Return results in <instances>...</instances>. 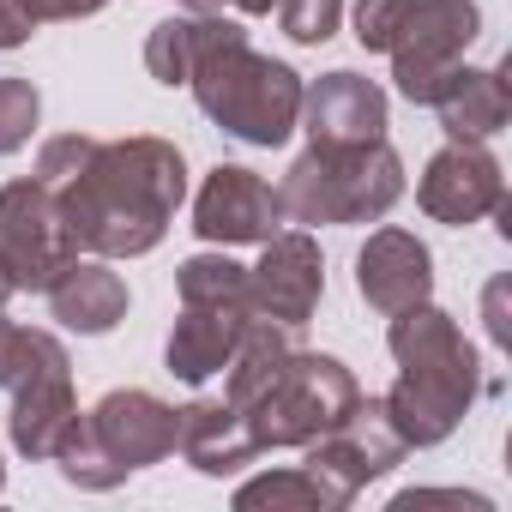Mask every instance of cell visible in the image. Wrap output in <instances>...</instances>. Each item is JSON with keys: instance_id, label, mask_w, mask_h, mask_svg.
Returning a JSON list of instances; mask_svg holds the SVG:
<instances>
[{"instance_id": "cell-30", "label": "cell", "mask_w": 512, "mask_h": 512, "mask_svg": "<svg viewBox=\"0 0 512 512\" xmlns=\"http://www.w3.org/2000/svg\"><path fill=\"white\" fill-rule=\"evenodd\" d=\"M211 7H217V13L229 7V13H247V19H266V13L278 7V0H211Z\"/></svg>"}, {"instance_id": "cell-11", "label": "cell", "mask_w": 512, "mask_h": 512, "mask_svg": "<svg viewBox=\"0 0 512 512\" xmlns=\"http://www.w3.org/2000/svg\"><path fill=\"white\" fill-rule=\"evenodd\" d=\"M260 266H247V308L260 320H278L290 332H302L326 296V253L308 229H278L272 241H260Z\"/></svg>"}, {"instance_id": "cell-22", "label": "cell", "mask_w": 512, "mask_h": 512, "mask_svg": "<svg viewBox=\"0 0 512 512\" xmlns=\"http://www.w3.org/2000/svg\"><path fill=\"white\" fill-rule=\"evenodd\" d=\"M235 506L253 512V506H296V512H344V494L332 482H320L308 464H290V470H266V476H253L235 488Z\"/></svg>"}, {"instance_id": "cell-2", "label": "cell", "mask_w": 512, "mask_h": 512, "mask_svg": "<svg viewBox=\"0 0 512 512\" xmlns=\"http://www.w3.org/2000/svg\"><path fill=\"white\" fill-rule=\"evenodd\" d=\"M386 350L398 362V380L380 404H386V422L398 428V440L416 452L452 440L482 392V356L464 338V326L446 308L416 302V308L392 314Z\"/></svg>"}, {"instance_id": "cell-14", "label": "cell", "mask_w": 512, "mask_h": 512, "mask_svg": "<svg viewBox=\"0 0 512 512\" xmlns=\"http://www.w3.org/2000/svg\"><path fill=\"white\" fill-rule=\"evenodd\" d=\"M386 91L350 67L338 73H320L314 85H302V127H308V145H368V139H386Z\"/></svg>"}, {"instance_id": "cell-21", "label": "cell", "mask_w": 512, "mask_h": 512, "mask_svg": "<svg viewBox=\"0 0 512 512\" xmlns=\"http://www.w3.org/2000/svg\"><path fill=\"white\" fill-rule=\"evenodd\" d=\"M290 350H296V344H290V326L253 314L247 332H241V344H235V356L223 362V398H229L235 410H247L253 398H260V392L278 380V368H284Z\"/></svg>"}, {"instance_id": "cell-13", "label": "cell", "mask_w": 512, "mask_h": 512, "mask_svg": "<svg viewBox=\"0 0 512 512\" xmlns=\"http://www.w3.org/2000/svg\"><path fill=\"white\" fill-rule=\"evenodd\" d=\"M500 199H506L500 157H494L488 145H476V139H446V145L428 157L422 181H416V205H422L434 223H446V229H464V223L494 217Z\"/></svg>"}, {"instance_id": "cell-26", "label": "cell", "mask_w": 512, "mask_h": 512, "mask_svg": "<svg viewBox=\"0 0 512 512\" xmlns=\"http://www.w3.org/2000/svg\"><path fill=\"white\" fill-rule=\"evenodd\" d=\"M404 7L410 0H356V43L368 49V55H386L392 49V37H398V25H404Z\"/></svg>"}, {"instance_id": "cell-32", "label": "cell", "mask_w": 512, "mask_h": 512, "mask_svg": "<svg viewBox=\"0 0 512 512\" xmlns=\"http://www.w3.org/2000/svg\"><path fill=\"white\" fill-rule=\"evenodd\" d=\"M0 488H7V464H0Z\"/></svg>"}, {"instance_id": "cell-1", "label": "cell", "mask_w": 512, "mask_h": 512, "mask_svg": "<svg viewBox=\"0 0 512 512\" xmlns=\"http://www.w3.org/2000/svg\"><path fill=\"white\" fill-rule=\"evenodd\" d=\"M187 199V157L157 133L97 139L85 163L55 187L61 223L79 253L97 260H139L151 253Z\"/></svg>"}, {"instance_id": "cell-16", "label": "cell", "mask_w": 512, "mask_h": 512, "mask_svg": "<svg viewBox=\"0 0 512 512\" xmlns=\"http://www.w3.org/2000/svg\"><path fill=\"white\" fill-rule=\"evenodd\" d=\"M247 320H253L247 302H181V320L169 326V344H163L169 374L187 386H205L211 374H223Z\"/></svg>"}, {"instance_id": "cell-4", "label": "cell", "mask_w": 512, "mask_h": 512, "mask_svg": "<svg viewBox=\"0 0 512 512\" xmlns=\"http://www.w3.org/2000/svg\"><path fill=\"white\" fill-rule=\"evenodd\" d=\"M175 440H181V410L175 404H163L145 386H115L91 410H79V422L67 428V440L55 446L49 464H61V476L73 488L109 494L133 470L163 464L175 452Z\"/></svg>"}, {"instance_id": "cell-8", "label": "cell", "mask_w": 512, "mask_h": 512, "mask_svg": "<svg viewBox=\"0 0 512 512\" xmlns=\"http://www.w3.org/2000/svg\"><path fill=\"white\" fill-rule=\"evenodd\" d=\"M482 37V7L476 0H410L404 25L392 37V79L410 103H434V91L464 67V49Z\"/></svg>"}, {"instance_id": "cell-5", "label": "cell", "mask_w": 512, "mask_h": 512, "mask_svg": "<svg viewBox=\"0 0 512 512\" xmlns=\"http://www.w3.org/2000/svg\"><path fill=\"white\" fill-rule=\"evenodd\" d=\"M290 223H380L404 199V157L386 139L308 145L278 181Z\"/></svg>"}, {"instance_id": "cell-27", "label": "cell", "mask_w": 512, "mask_h": 512, "mask_svg": "<svg viewBox=\"0 0 512 512\" xmlns=\"http://www.w3.org/2000/svg\"><path fill=\"white\" fill-rule=\"evenodd\" d=\"M91 145H97L91 133H61V139H49V145L37 151V181H43V187H61V181L85 163Z\"/></svg>"}, {"instance_id": "cell-15", "label": "cell", "mask_w": 512, "mask_h": 512, "mask_svg": "<svg viewBox=\"0 0 512 512\" xmlns=\"http://www.w3.org/2000/svg\"><path fill=\"white\" fill-rule=\"evenodd\" d=\"M356 290L374 314H404L434 296V253L410 229H374L356 253Z\"/></svg>"}, {"instance_id": "cell-23", "label": "cell", "mask_w": 512, "mask_h": 512, "mask_svg": "<svg viewBox=\"0 0 512 512\" xmlns=\"http://www.w3.org/2000/svg\"><path fill=\"white\" fill-rule=\"evenodd\" d=\"M181 302H247V266H235L229 253H193L175 272Z\"/></svg>"}, {"instance_id": "cell-29", "label": "cell", "mask_w": 512, "mask_h": 512, "mask_svg": "<svg viewBox=\"0 0 512 512\" xmlns=\"http://www.w3.org/2000/svg\"><path fill=\"white\" fill-rule=\"evenodd\" d=\"M19 350H25V326H13L7 308H0V392H7V380L19 368Z\"/></svg>"}, {"instance_id": "cell-12", "label": "cell", "mask_w": 512, "mask_h": 512, "mask_svg": "<svg viewBox=\"0 0 512 512\" xmlns=\"http://www.w3.org/2000/svg\"><path fill=\"white\" fill-rule=\"evenodd\" d=\"M284 199L266 175H253L241 163H217L193 199V235L205 247H260L284 229Z\"/></svg>"}, {"instance_id": "cell-3", "label": "cell", "mask_w": 512, "mask_h": 512, "mask_svg": "<svg viewBox=\"0 0 512 512\" xmlns=\"http://www.w3.org/2000/svg\"><path fill=\"white\" fill-rule=\"evenodd\" d=\"M187 91L211 127H223L241 145H260V151H278L302 127V73L260 55L247 43V31L205 49Z\"/></svg>"}, {"instance_id": "cell-19", "label": "cell", "mask_w": 512, "mask_h": 512, "mask_svg": "<svg viewBox=\"0 0 512 512\" xmlns=\"http://www.w3.org/2000/svg\"><path fill=\"white\" fill-rule=\"evenodd\" d=\"M175 452H181L199 476H235L241 464L260 458V446H253V434H247V422H241V410H235L229 398H193V404L181 410V440H175Z\"/></svg>"}, {"instance_id": "cell-9", "label": "cell", "mask_w": 512, "mask_h": 512, "mask_svg": "<svg viewBox=\"0 0 512 512\" xmlns=\"http://www.w3.org/2000/svg\"><path fill=\"white\" fill-rule=\"evenodd\" d=\"M73 260H79V247L61 223L55 187H43L37 175L0 187V272L13 278V290L43 296Z\"/></svg>"}, {"instance_id": "cell-18", "label": "cell", "mask_w": 512, "mask_h": 512, "mask_svg": "<svg viewBox=\"0 0 512 512\" xmlns=\"http://www.w3.org/2000/svg\"><path fill=\"white\" fill-rule=\"evenodd\" d=\"M446 127V139H476L488 145L494 133H506L512 121V91H506V73L500 67H452V79L434 91L428 103Z\"/></svg>"}, {"instance_id": "cell-31", "label": "cell", "mask_w": 512, "mask_h": 512, "mask_svg": "<svg viewBox=\"0 0 512 512\" xmlns=\"http://www.w3.org/2000/svg\"><path fill=\"white\" fill-rule=\"evenodd\" d=\"M13 296H19V290H13V278H7V272H0V308H7Z\"/></svg>"}, {"instance_id": "cell-17", "label": "cell", "mask_w": 512, "mask_h": 512, "mask_svg": "<svg viewBox=\"0 0 512 512\" xmlns=\"http://www.w3.org/2000/svg\"><path fill=\"white\" fill-rule=\"evenodd\" d=\"M49 296V314L67 326V332H79V338H103V332H115L121 320H127V278L109 266V260H97V253H79V260L43 290Z\"/></svg>"}, {"instance_id": "cell-6", "label": "cell", "mask_w": 512, "mask_h": 512, "mask_svg": "<svg viewBox=\"0 0 512 512\" xmlns=\"http://www.w3.org/2000/svg\"><path fill=\"white\" fill-rule=\"evenodd\" d=\"M362 386L356 374L338 362V356H320V350H290L278 380L241 410L247 434L260 452H278V446H308L314 434H326L332 422H344L356 410Z\"/></svg>"}, {"instance_id": "cell-24", "label": "cell", "mask_w": 512, "mask_h": 512, "mask_svg": "<svg viewBox=\"0 0 512 512\" xmlns=\"http://www.w3.org/2000/svg\"><path fill=\"white\" fill-rule=\"evenodd\" d=\"M43 121V91L31 79H0V157H13L37 139Z\"/></svg>"}, {"instance_id": "cell-20", "label": "cell", "mask_w": 512, "mask_h": 512, "mask_svg": "<svg viewBox=\"0 0 512 512\" xmlns=\"http://www.w3.org/2000/svg\"><path fill=\"white\" fill-rule=\"evenodd\" d=\"M241 25L235 19H223V13H175V19H163V25H151V37H145V73L157 79V85H187L193 79V67H199V55L205 49H217L223 37H235Z\"/></svg>"}, {"instance_id": "cell-7", "label": "cell", "mask_w": 512, "mask_h": 512, "mask_svg": "<svg viewBox=\"0 0 512 512\" xmlns=\"http://www.w3.org/2000/svg\"><path fill=\"white\" fill-rule=\"evenodd\" d=\"M7 392H13V416H7L13 452H19V458H31V464H49V458H55V446L67 440V428L79 422L67 344H61L55 332L25 326V350H19V368H13Z\"/></svg>"}, {"instance_id": "cell-10", "label": "cell", "mask_w": 512, "mask_h": 512, "mask_svg": "<svg viewBox=\"0 0 512 512\" xmlns=\"http://www.w3.org/2000/svg\"><path fill=\"white\" fill-rule=\"evenodd\" d=\"M404 440H398V428L386 422V404L380 398H356V410L344 416V422H332L326 434H314L308 446H302V464L320 476V482H332L338 494H344V506L368 488V482H380V476H392L398 464H404Z\"/></svg>"}, {"instance_id": "cell-28", "label": "cell", "mask_w": 512, "mask_h": 512, "mask_svg": "<svg viewBox=\"0 0 512 512\" xmlns=\"http://www.w3.org/2000/svg\"><path fill=\"white\" fill-rule=\"evenodd\" d=\"M13 7H19L31 25H49V19H91V13L109 7V0H13Z\"/></svg>"}, {"instance_id": "cell-25", "label": "cell", "mask_w": 512, "mask_h": 512, "mask_svg": "<svg viewBox=\"0 0 512 512\" xmlns=\"http://www.w3.org/2000/svg\"><path fill=\"white\" fill-rule=\"evenodd\" d=\"M272 13H278V25H284V37H290V43L320 49V43H332V37H338L344 0H278Z\"/></svg>"}]
</instances>
